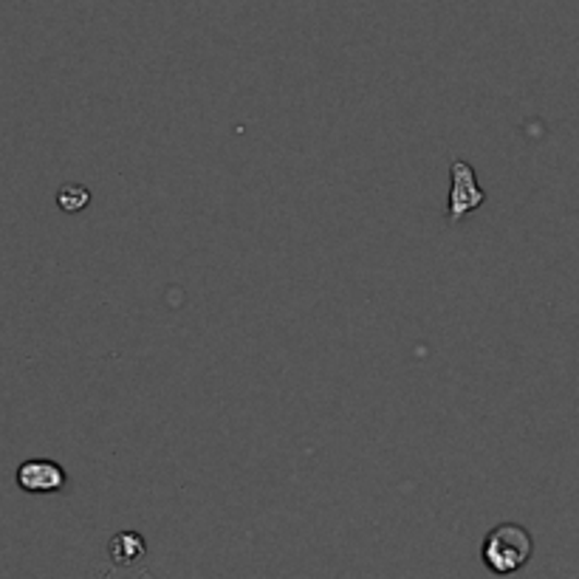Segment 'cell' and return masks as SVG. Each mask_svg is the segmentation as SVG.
Returning a JSON list of instances; mask_svg holds the SVG:
<instances>
[{
	"instance_id": "cell-3",
	"label": "cell",
	"mask_w": 579,
	"mask_h": 579,
	"mask_svg": "<svg viewBox=\"0 0 579 579\" xmlns=\"http://www.w3.org/2000/svg\"><path fill=\"white\" fill-rule=\"evenodd\" d=\"M17 486L28 495H49V492H62L65 483H69V475L65 469L57 461H49V458H32V461H23L17 467V475H14Z\"/></svg>"
},
{
	"instance_id": "cell-5",
	"label": "cell",
	"mask_w": 579,
	"mask_h": 579,
	"mask_svg": "<svg viewBox=\"0 0 579 579\" xmlns=\"http://www.w3.org/2000/svg\"><path fill=\"white\" fill-rule=\"evenodd\" d=\"M91 204V190L83 184H62L60 193H57V207L62 213H83Z\"/></svg>"
},
{
	"instance_id": "cell-2",
	"label": "cell",
	"mask_w": 579,
	"mask_h": 579,
	"mask_svg": "<svg viewBox=\"0 0 579 579\" xmlns=\"http://www.w3.org/2000/svg\"><path fill=\"white\" fill-rule=\"evenodd\" d=\"M449 176H453V186H449L447 198V221L461 224L469 213H475V209H481L486 204V193L478 184L475 167L467 165V161H453Z\"/></svg>"
},
{
	"instance_id": "cell-1",
	"label": "cell",
	"mask_w": 579,
	"mask_h": 579,
	"mask_svg": "<svg viewBox=\"0 0 579 579\" xmlns=\"http://www.w3.org/2000/svg\"><path fill=\"white\" fill-rule=\"evenodd\" d=\"M531 552H534L531 534L518 523L495 526L481 545L483 566L500 577L520 571L531 559Z\"/></svg>"
},
{
	"instance_id": "cell-4",
	"label": "cell",
	"mask_w": 579,
	"mask_h": 579,
	"mask_svg": "<svg viewBox=\"0 0 579 579\" xmlns=\"http://www.w3.org/2000/svg\"><path fill=\"white\" fill-rule=\"evenodd\" d=\"M108 554L117 568H133L147 557V543L138 531H119L117 538L108 543Z\"/></svg>"
}]
</instances>
